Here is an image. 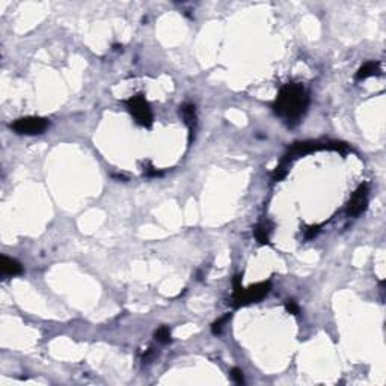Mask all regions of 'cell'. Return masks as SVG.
<instances>
[{"instance_id": "obj_4", "label": "cell", "mask_w": 386, "mask_h": 386, "mask_svg": "<svg viewBox=\"0 0 386 386\" xmlns=\"http://www.w3.org/2000/svg\"><path fill=\"white\" fill-rule=\"evenodd\" d=\"M47 127H49V121L46 118H39V116L20 118L11 124V128L18 135H39V133L46 132Z\"/></svg>"}, {"instance_id": "obj_13", "label": "cell", "mask_w": 386, "mask_h": 386, "mask_svg": "<svg viewBox=\"0 0 386 386\" xmlns=\"http://www.w3.org/2000/svg\"><path fill=\"white\" fill-rule=\"evenodd\" d=\"M229 317H231V315H229V314H226L225 317H222V318H219L218 321H215V323H213V328H211V331H213V333H215V335L221 333L222 328H223V323H225L226 320H229Z\"/></svg>"}, {"instance_id": "obj_16", "label": "cell", "mask_w": 386, "mask_h": 386, "mask_svg": "<svg viewBox=\"0 0 386 386\" xmlns=\"http://www.w3.org/2000/svg\"><path fill=\"white\" fill-rule=\"evenodd\" d=\"M153 356H154V349L151 347V349H148V350H146V353L143 355V358L142 359H143V362H149V360L153 359Z\"/></svg>"}, {"instance_id": "obj_12", "label": "cell", "mask_w": 386, "mask_h": 386, "mask_svg": "<svg viewBox=\"0 0 386 386\" xmlns=\"http://www.w3.org/2000/svg\"><path fill=\"white\" fill-rule=\"evenodd\" d=\"M231 377H232V380L237 385H243L245 383V376H243V371L240 368H232L231 370Z\"/></svg>"}, {"instance_id": "obj_8", "label": "cell", "mask_w": 386, "mask_h": 386, "mask_svg": "<svg viewBox=\"0 0 386 386\" xmlns=\"http://www.w3.org/2000/svg\"><path fill=\"white\" fill-rule=\"evenodd\" d=\"M180 115L183 116V121L189 127L190 133H193L195 128H196V111H195V104H190V103L183 104L180 108Z\"/></svg>"}, {"instance_id": "obj_10", "label": "cell", "mask_w": 386, "mask_h": 386, "mask_svg": "<svg viewBox=\"0 0 386 386\" xmlns=\"http://www.w3.org/2000/svg\"><path fill=\"white\" fill-rule=\"evenodd\" d=\"M154 338H156V341L160 342V344H167V342L170 341V331H169V328H166V326L159 328V329L156 331V333H154Z\"/></svg>"}, {"instance_id": "obj_7", "label": "cell", "mask_w": 386, "mask_h": 386, "mask_svg": "<svg viewBox=\"0 0 386 386\" xmlns=\"http://www.w3.org/2000/svg\"><path fill=\"white\" fill-rule=\"evenodd\" d=\"M273 231V225L269 221L261 222L255 226V239L260 245H267L270 240V234Z\"/></svg>"}, {"instance_id": "obj_6", "label": "cell", "mask_w": 386, "mask_h": 386, "mask_svg": "<svg viewBox=\"0 0 386 386\" xmlns=\"http://www.w3.org/2000/svg\"><path fill=\"white\" fill-rule=\"evenodd\" d=\"M0 269H2V273L5 276H15L20 275L23 272L22 264L17 260L8 258V256H2V260H0Z\"/></svg>"}, {"instance_id": "obj_3", "label": "cell", "mask_w": 386, "mask_h": 386, "mask_svg": "<svg viewBox=\"0 0 386 386\" xmlns=\"http://www.w3.org/2000/svg\"><path fill=\"white\" fill-rule=\"evenodd\" d=\"M127 108L130 113L133 115V118L136 119V122L143 125V127H151L153 125V112L148 104V101L145 100L143 95H133L127 100Z\"/></svg>"}, {"instance_id": "obj_1", "label": "cell", "mask_w": 386, "mask_h": 386, "mask_svg": "<svg viewBox=\"0 0 386 386\" xmlns=\"http://www.w3.org/2000/svg\"><path fill=\"white\" fill-rule=\"evenodd\" d=\"M308 104L309 97L304 86L301 83H287L281 88L272 108L287 122H297L304 116Z\"/></svg>"}, {"instance_id": "obj_5", "label": "cell", "mask_w": 386, "mask_h": 386, "mask_svg": "<svg viewBox=\"0 0 386 386\" xmlns=\"http://www.w3.org/2000/svg\"><path fill=\"white\" fill-rule=\"evenodd\" d=\"M367 205H368V186L360 184L347 205V213L356 218L367 210Z\"/></svg>"}, {"instance_id": "obj_2", "label": "cell", "mask_w": 386, "mask_h": 386, "mask_svg": "<svg viewBox=\"0 0 386 386\" xmlns=\"http://www.w3.org/2000/svg\"><path fill=\"white\" fill-rule=\"evenodd\" d=\"M270 288H272L270 281L250 285L249 288H242L240 287V288L234 290V296H232L234 304L232 305L235 308H240V306H245V305L258 302V301H261L263 297H266L270 293Z\"/></svg>"}, {"instance_id": "obj_9", "label": "cell", "mask_w": 386, "mask_h": 386, "mask_svg": "<svg viewBox=\"0 0 386 386\" xmlns=\"http://www.w3.org/2000/svg\"><path fill=\"white\" fill-rule=\"evenodd\" d=\"M380 73V63L379 62H367V63H363L360 68L358 70V73H356V76H355V79L360 82V80H365V79H368V77H371V76H376V74H379Z\"/></svg>"}, {"instance_id": "obj_15", "label": "cell", "mask_w": 386, "mask_h": 386, "mask_svg": "<svg viewBox=\"0 0 386 386\" xmlns=\"http://www.w3.org/2000/svg\"><path fill=\"white\" fill-rule=\"evenodd\" d=\"M317 232H318V226H311V228L308 229V232H306V239L309 240V239L315 237V235H317Z\"/></svg>"}, {"instance_id": "obj_14", "label": "cell", "mask_w": 386, "mask_h": 386, "mask_svg": "<svg viewBox=\"0 0 386 386\" xmlns=\"http://www.w3.org/2000/svg\"><path fill=\"white\" fill-rule=\"evenodd\" d=\"M285 309H287V312H290L293 315H299V306L294 301H287L285 302Z\"/></svg>"}, {"instance_id": "obj_11", "label": "cell", "mask_w": 386, "mask_h": 386, "mask_svg": "<svg viewBox=\"0 0 386 386\" xmlns=\"http://www.w3.org/2000/svg\"><path fill=\"white\" fill-rule=\"evenodd\" d=\"M287 167H288V162L287 160H282V163L277 166L272 175L273 181H281L285 175H287Z\"/></svg>"}]
</instances>
